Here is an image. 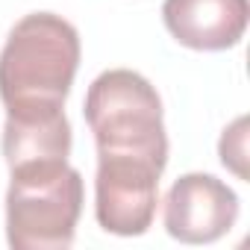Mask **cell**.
<instances>
[{"instance_id":"obj_3","label":"cell","mask_w":250,"mask_h":250,"mask_svg":"<svg viewBox=\"0 0 250 250\" xmlns=\"http://www.w3.org/2000/svg\"><path fill=\"white\" fill-rule=\"evenodd\" d=\"M83 174L68 159H42L9 168L6 241L15 250H65L83 215Z\"/></svg>"},{"instance_id":"obj_6","label":"cell","mask_w":250,"mask_h":250,"mask_svg":"<svg viewBox=\"0 0 250 250\" xmlns=\"http://www.w3.org/2000/svg\"><path fill=\"white\" fill-rule=\"evenodd\" d=\"M250 18L247 0H165L168 33L191 50H229L244 39Z\"/></svg>"},{"instance_id":"obj_2","label":"cell","mask_w":250,"mask_h":250,"mask_svg":"<svg viewBox=\"0 0 250 250\" xmlns=\"http://www.w3.org/2000/svg\"><path fill=\"white\" fill-rule=\"evenodd\" d=\"M80 33L53 12L24 15L0 50V100L6 109L65 103L80 68Z\"/></svg>"},{"instance_id":"obj_7","label":"cell","mask_w":250,"mask_h":250,"mask_svg":"<svg viewBox=\"0 0 250 250\" xmlns=\"http://www.w3.org/2000/svg\"><path fill=\"white\" fill-rule=\"evenodd\" d=\"M71 145L74 136L65 103H33L6 109L3 156L9 168L42 159H68Z\"/></svg>"},{"instance_id":"obj_5","label":"cell","mask_w":250,"mask_h":250,"mask_svg":"<svg viewBox=\"0 0 250 250\" xmlns=\"http://www.w3.org/2000/svg\"><path fill=\"white\" fill-rule=\"evenodd\" d=\"M238 221V194L212 174H183L165 194V229L183 244H212Z\"/></svg>"},{"instance_id":"obj_1","label":"cell","mask_w":250,"mask_h":250,"mask_svg":"<svg viewBox=\"0 0 250 250\" xmlns=\"http://www.w3.org/2000/svg\"><path fill=\"white\" fill-rule=\"evenodd\" d=\"M83 115L94 133L97 159H136L165 171L168 136L162 97L150 80L130 68L103 71L85 91Z\"/></svg>"},{"instance_id":"obj_8","label":"cell","mask_w":250,"mask_h":250,"mask_svg":"<svg viewBox=\"0 0 250 250\" xmlns=\"http://www.w3.org/2000/svg\"><path fill=\"white\" fill-rule=\"evenodd\" d=\"M247 118H235L229 127L224 130L221 136V145H218V153H221V162L238 174L241 180H247V168H244V159H247Z\"/></svg>"},{"instance_id":"obj_4","label":"cell","mask_w":250,"mask_h":250,"mask_svg":"<svg viewBox=\"0 0 250 250\" xmlns=\"http://www.w3.org/2000/svg\"><path fill=\"white\" fill-rule=\"evenodd\" d=\"M162 171L136 159H97L94 215L112 235H145L156 218Z\"/></svg>"}]
</instances>
